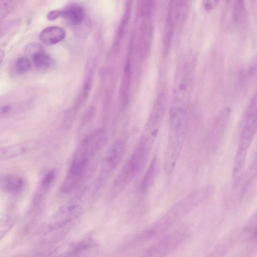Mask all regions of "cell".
<instances>
[{
    "mask_svg": "<svg viewBox=\"0 0 257 257\" xmlns=\"http://www.w3.org/2000/svg\"><path fill=\"white\" fill-rule=\"evenodd\" d=\"M223 251L221 249H216L208 254L206 257H223Z\"/></svg>",
    "mask_w": 257,
    "mask_h": 257,
    "instance_id": "cell-20",
    "label": "cell"
},
{
    "mask_svg": "<svg viewBox=\"0 0 257 257\" xmlns=\"http://www.w3.org/2000/svg\"><path fill=\"white\" fill-rule=\"evenodd\" d=\"M96 155L85 142L80 143L62 182L61 189L63 192L69 193L79 185L86 176L91 162Z\"/></svg>",
    "mask_w": 257,
    "mask_h": 257,
    "instance_id": "cell-1",
    "label": "cell"
},
{
    "mask_svg": "<svg viewBox=\"0 0 257 257\" xmlns=\"http://www.w3.org/2000/svg\"><path fill=\"white\" fill-rule=\"evenodd\" d=\"M192 67L188 61H183L177 68L170 109L188 110L192 89Z\"/></svg>",
    "mask_w": 257,
    "mask_h": 257,
    "instance_id": "cell-2",
    "label": "cell"
},
{
    "mask_svg": "<svg viewBox=\"0 0 257 257\" xmlns=\"http://www.w3.org/2000/svg\"><path fill=\"white\" fill-rule=\"evenodd\" d=\"M67 21L73 24L80 23L84 18L83 9L79 6H72L62 11V15Z\"/></svg>",
    "mask_w": 257,
    "mask_h": 257,
    "instance_id": "cell-12",
    "label": "cell"
},
{
    "mask_svg": "<svg viewBox=\"0 0 257 257\" xmlns=\"http://www.w3.org/2000/svg\"><path fill=\"white\" fill-rule=\"evenodd\" d=\"M218 3V1H203V5L206 10L211 11L217 6Z\"/></svg>",
    "mask_w": 257,
    "mask_h": 257,
    "instance_id": "cell-17",
    "label": "cell"
},
{
    "mask_svg": "<svg viewBox=\"0 0 257 257\" xmlns=\"http://www.w3.org/2000/svg\"><path fill=\"white\" fill-rule=\"evenodd\" d=\"M230 5L231 17L234 23L239 22L244 14V5L243 1H231Z\"/></svg>",
    "mask_w": 257,
    "mask_h": 257,
    "instance_id": "cell-14",
    "label": "cell"
},
{
    "mask_svg": "<svg viewBox=\"0 0 257 257\" xmlns=\"http://www.w3.org/2000/svg\"><path fill=\"white\" fill-rule=\"evenodd\" d=\"M25 51L31 56L33 63L36 68L44 69L51 65V58L45 52L40 44L34 42L30 43L26 46Z\"/></svg>",
    "mask_w": 257,
    "mask_h": 257,
    "instance_id": "cell-6",
    "label": "cell"
},
{
    "mask_svg": "<svg viewBox=\"0 0 257 257\" xmlns=\"http://www.w3.org/2000/svg\"><path fill=\"white\" fill-rule=\"evenodd\" d=\"M150 152L144 147L138 145L127 161L135 176L145 166Z\"/></svg>",
    "mask_w": 257,
    "mask_h": 257,
    "instance_id": "cell-7",
    "label": "cell"
},
{
    "mask_svg": "<svg viewBox=\"0 0 257 257\" xmlns=\"http://www.w3.org/2000/svg\"><path fill=\"white\" fill-rule=\"evenodd\" d=\"M127 163L124 165L114 179L111 188V192L120 193L135 177Z\"/></svg>",
    "mask_w": 257,
    "mask_h": 257,
    "instance_id": "cell-8",
    "label": "cell"
},
{
    "mask_svg": "<svg viewBox=\"0 0 257 257\" xmlns=\"http://www.w3.org/2000/svg\"><path fill=\"white\" fill-rule=\"evenodd\" d=\"M56 176V171L52 169L48 172L42 178L40 185V187L37 193H46L54 181Z\"/></svg>",
    "mask_w": 257,
    "mask_h": 257,
    "instance_id": "cell-15",
    "label": "cell"
},
{
    "mask_svg": "<svg viewBox=\"0 0 257 257\" xmlns=\"http://www.w3.org/2000/svg\"><path fill=\"white\" fill-rule=\"evenodd\" d=\"M28 147L24 144H17L0 147V162L17 158L25 154Z\"/></svg>",
    "mask_w": 257,
    "mask_h": 257,
    "instance_id": "cell-10",
    "label": "cell"
},
{
    "mask_svg": "<svg viewBox=\"0 0 257 257\" xmlns=\"http://www.w3.org/2000/svg\"><path fill=\"white\" fill-rule=\"evenodd\" d=\"M23 186V180L15 175L0 176V187L4 190L10 192L20 191Z\"/></svg>",
    "mask_w": 257,
    "mask_h": 257,
    "instance_id": "cell-11",
    "label": "cell"
},
{
    "mask_svg": "<svg viewBox=\"0 0 257 257\" xmlns=\"http://www.w3.org/2000/svg\"><path fill=\"white\" fill-rule=\"evenodd\" d=\"M257 103L251 101L247 108L244 125L241 131L235 158L233 169L242 171L245 158L256 131Z\"/></svg>",
    "mask_w": 257,
    "mask_h": 257,
    "instance_id": "cell-3",
    "label": "cell"
},
{
    "mask_svg": "<svg viewBox=\"0 0 257 257\" xmlns=\"http://www.w3.org/2000/svg\"><path fill=\"white\" fill-rule=\"evenodd\" d=\"M125 149V142L117 139L109 147L101 163L99 183H101L116 169L123 157Z\"/></svg>",
    "mask_w": 257,
    "mask_h": 257,
    "instance_id": "cell-4",
    "label": "cell"
},
{
    "mask_svg": "<svg viewBox=\"0 0 257 257\" xmlns=\"http://www.w3.org/2000/svg\"><path fill=\"white\" fill-rule=\"evenodd\" d=\"M31 67V62L29 59L25 57L19 58L16 61L17 71L21 73L28 72Z\"/></svg>",
    "mask_w": 257,
    "mask_h": 257,
    "instance_id": "cell-16",
    "label": "cell"
},
{
    "mask_svg": "<svg viewBox=\"0 0 257 257\" xmlns=\"http://www.w3.org/2000/svg\"><path fill=\"white\" fill-rule=\"evenodd\" d=\"M10 105H5L0 107V119L5 116L11 111Z\"/></svg>",
    "mask_w": 257,
    "mask_h": 257,
    "instance_id": "cell-19",
    "label": "cell"
},
{
    "mask_svg": "<svg viewBox=\"0 0 257 257\" xmlns=\"http://www.w3.org/2000/svg\"><path fill=\"white\" fill-rule=\"evenodd\" d=\"M157 159L154 158L147 170L141 183V190L143 193L147 192L151 187L157 171Z\"/></svg>",
    "mask_w": 257,
    "mask_h": 257,
    "instance_id": "cell-13",
    "label": "cell"
},
{
    "mask_svg": "<svg viewBox=\"0 0 257 257\" xmlns=\"http://www.w3.org/2000/svg\"><path fill=\"white\" fill-rule=\"evenodd\" d=\"M65 36V31L61 27H48L43 30L39 39L42 43L47 45L56 44L61 41Z\"/></svg>",
    "mask_w": 257,
    "mask_h": 257,
    "instance_id": "cell-9",
    "label": "cell"
},
{
    "mask_svg": "<svg viewBox=\"0 0 257 257\" xmlns=\"http://www.w3.org/2000/svg\"><path fill=\"white\" fill-rule=\"evenodd\" d=\"M182 1H171L168 8L165 30L164 46L165 51L170 47L177 27L182 20L185 5Z\"/></svg>",
    "mask_w": 257,
    "mask_h": 257,
    "instance_id": "cell-5",
    "label": "cell"
},
{
    "mask_svg": "<svg viewBox=\"0 0 257 257\" xmlns=\"http://www.w3.org/2000/svg\"><path fill=\"white\" fill-rule=\"evenodd\" d=\"M4 56H5V52L3 50L0 49V65L3 60Z\"/></svg>",
    "mask_w": 257,
    "mask_h": 257,
    "instance_id": "cell-21",
    "label": "cell"
},
{
    "mask_svg": "<svg viewBox=\"0 0 257 257\" xmlns=\"http://www.w3.org/2000/svg\"><path fill=\"white\" fill-rule=\"evenodd\" d=\"M62 15V11L53 10L50 11L47 14V18L50 21H54L61 16Z\"/></svg>",
    "mask_w": 257,
    "mask_h": 257,
    "instance_id": "cell-18",
    "label": "cell"
}]
</instances>
